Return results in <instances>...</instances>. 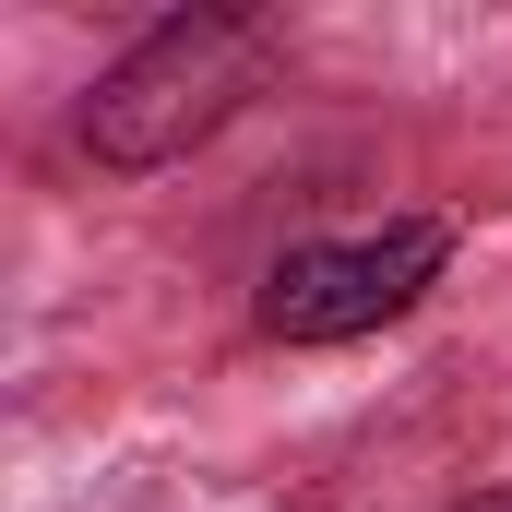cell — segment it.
<instances>
[{
  "instance_id": "cell-1",
  "label": "cell",
  "mask_w": 512,
  "mask_h": 512,
  "mask_svg": "<svg viewBox=\"0 0 512 512\" xmlns=\"http://www.w3.org/2000/svg\"><path fill=\"white\" fill-rule=\"evenodd\" d=\"M262 84H274V24L262 12H227V0H179V12H155L120 60L84 84L72 143L108 179H155L191 143H215Z\"/></svg>"
},
{
  "instance_id": "cell-2",
  "label": "cell",
  "mask_w": 512,
  "mask_h": 512,
  "mask_svg": "<svg viewBox=\"0 0 512 512\" xmlns=\"http://www.w3.org/2000/svg\"><path fill=\"white\" fill-rule=\"evenodd\" d=\"M453 215H382V227H322V239H286L251 286V334L262 346H358L405 322L441 274H453Z\"/></svg>"
},
{
  "instance_id": "cell-3",
  "label": "cell",
  "mask_w": 512,
  "mask_h": 512,
  "mask_svg": "<svg viewBox=\"0 0 512 512\" xmlns=\"http://www.w3.org/2000/svg\"><path fill=\"white\" fill-rule=\"evenodd\" d=\"M453 512H512V477H501V489H477V501H453Z\"/></svg>"
}]
</instances>
